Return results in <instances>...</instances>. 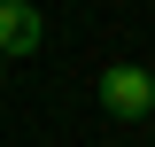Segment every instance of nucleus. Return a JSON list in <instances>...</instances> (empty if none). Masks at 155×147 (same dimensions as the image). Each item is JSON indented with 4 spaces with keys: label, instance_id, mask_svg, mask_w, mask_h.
<instances>
[{
    "label": "nucleus",
    "instance_id": "f257e3e1",
    "mask_svg": "<svg viewBox=\"0 0 155 147\" xmlns=\"http://www.w3.org/2000/svg\"><path fill=\"white\" fill-rule=\"evenodd\" d=\"M101 109H109L116 124L155 116V77L140 70V62H109V70H101Z\"/></svg>",
    "mask_w": 155,
    "mask_h": 147
},
{
    "label": "nucleus",
    "instance_id": "f03ea898",
    "mask_svg": "<svg viewBox=\"0 0 155 147\" xmlns=\"http://www.w3.org/2000/svg\"><path fill=\"white\" fill-rule=\"evenodd\" d=\"M39 39H47V16H39L31 0H0V62L39 54Z\"/></svg>",
    "mask_w": 155,
    "mask_h": 147
},
{
    "label": "nucleus",
    "instance_id": "7ed1b4c3",
    "mask_svg": "<svg viewBox=\"0 0 155 147\" xmlns=\"http://www.w3.org/2000/svg\"><path fill=\"white\" fill-rule=\"evenodd\" d=\"M147 124H155V116H147Z\"/></svg>",
    "mask_w": 155,
    "mask_h": 147
}]
</instances>
